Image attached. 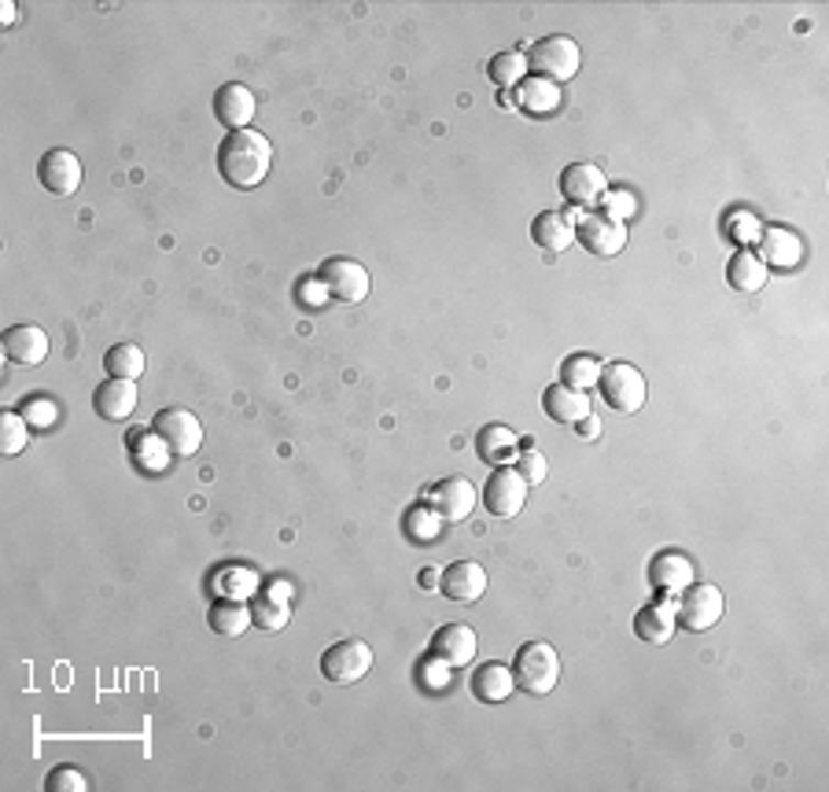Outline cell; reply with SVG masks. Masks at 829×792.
Returning a JSON list of instances; mask_svg holds the SVG:
<instances>
[{
  "mask_svg": "<svg viewBox=\"0 0 829 792\" xmlns=\"http://www.w3.org/2000/svg\"><path fill=\"white\" fill-rule=\"evenodd\" d=\"M0 346H4V358L12 365L34 369L48 358V336L37 329V324H12L0 336Z\"/></svg>",
  "mask_w": 829,
  "mask_h": 792,
  "instance_id": "9a60e30c",
  "label": "cell"
},
{
  "mask_svg": "<svg viewBox=\"0 0 829 792\" xmlns=\"http://www.w3.org/2000/svg\"><path fill=\"white\" fill-rule=\"evenodd\" d=\"M597 391H601L605 406L616 409V414H638V409L645 406L649 384L631 362H612V365H601Z\"/></svg>",
  "mask_w": 829,
  "mask_h": 792,
  "instance_id": "5b68a950",
  "label": "cell"
},
{
  "mask_svg": "<svg viewBox=\"0 0 829 792\" xmlns=\"http://www.w3.org/2000/svg\"><path fill=\"white\" fill-rule=\"evenodd\" d=\"M605 204H612V210H623V218H627V215H631V210H634L631 196H612V193H608V196H605ZM612 210H605V215H612Z\"/></svg>",
  "mask_w": 829,
  "mask_h": 792,
  "instance_id": "74e56055",
  "label": "cell"
},
{
  "mask_svg": "<svg viewBox=\"0 0 829 792\" xmlns=\"http://www.w3.org/2000/svg\"><path fill=\"white\" fill-rule=\"evenodd\" d=\"M531 240L542 251H553V255H561V251L572 248L575 226H572L568 215H561V210H542V215L531 221Z\"/></svg>",
  "mask_w": 829,
  "mask_h": 792,
  "instance_id": "7402d4cb",
  "label": "cell"
},
{
  "mask_svg": "<svg viewBox=\"0 0 829 792\" xmlns=\"http://www.w3.org/2000/svg\"><path fill=\"white\" fill-rule=\"evenodd\" d=\"M561 196L568 199L572 207L594 210L605 204L608 177L601 166H594V163H572V166H564V174H561Z\"/></svg>",
  "mask_w": 829,
  "mask_h": 792,
  "instance_id": "8fae6325",
  "label": "cell"
},
{
  "mask_svg": "<svg viewBox=\"0 0 829 792\" xmlns=\"http://www.w3.org/2000/svg\"><path fill=\"white\" fill-rule=\"evenodd\" d=\"M136 403H141V398H136V380H119V376H108L97 387V395H92V406H97V414L103 420H111V425H122V420H130Z\"/></svg>",
  "mask_w": 829,
  "mask_h": 792,
  "instance_id": "ac0fdd59",
  "label": "cell"
},
{
  "mask_svg": "<svg viewBox=\"0 0 829 792\" xmlns=\"http://www.w3.org/2000/svg\"><path fill=\"white\" fill-rule=\"evenodd\" d=\"M468 690L476 693V701H483V704H501L512 690H517V679H512L509 663L490 660V663H479V668H476Z\"/></svg>",
  "mask_w": 829,
  "mask_h": 792,
  "instance_id": "ffe728a7",
  "label": "cell"
},
{
  "mask_svg": "<svg viewBox=\"0 0 829 792\" xmlns=\"http://www.w3.org/2000/svg\"><path fill=\"white\" fill-rule=\"evenodd\" d=\"M103 369H108V376H119V380H141L144 351L136 343H114L111 351L103 354Z\"/></svg>",
  "mask_w": 829,
  "mask_h": 792,
  "instance_id": "f546056e",
  "label": "cell"
},
{
  "mask_svg": "<svg viewBox=\"0 0 829 792\" xmlns=\"http://www.w3.org/2000/svg\"><path fill=\"white\" fill-rule=\"evenodd\" d=\"M523 56H528V67L534 70V78H550V81H557V86L575 78L583 67V52L568 34H550V37L534 41Z\"/></svg>",
  "mask_w": 829,
  "mask_h": 792,
  "instance_id": "3957f363",
  "label": "cell"
},
{
  "mask_svg": "<svg viewBox=\"0 0 829 792\" xmlns=\"http://www.w3.org/2000/svg\"><path fill=\"white\" fill-rule=\"evenodd\" d=\"M439 575H443L439 579V590H443L450 601H457V605H476V601L487 594V572H483L476 561H457Z\"/></svg>",
  "mask_w": 829,
  "mask_h": 792,
  "instance_id": "2e32d148",
  "label": "cell"
},
{
  "mask_svg": "<svg viewBox=\"0 0 829 792\" xmlns=\"http://www.w3.org/2000/svg\"><path fill=\"white\" fill-rule=\"evenodd\" d=\"M130 450L136 453V464H141V469H155V472H159L163 469V458H166V453H170V450H166L163 447V442H159V436H155V431L152 428H141V431H133V436H130Z\"/></svg>",
  "mask_w": 829,
  "mask_h": 792,
  "instance_id": "836d02e7",
  "label": "cell"
},
{
  "mask_svg": "<svg viewBox=\"0 0 829 792\" xmlns=\"http://www.w3.org/2000/svg\"><path fill=\"white\" fill-rule=\"evenodd\" d=\"M517 472L523 475V480H528V487H539V483H545V472H550V469H545L542 453L528 442V447L517 453Z\"/></svg>",
  "mask_w": 829,
  "mask_h": 792,
  "instance_id": "e575fe53",
  "label": "cell"
},
{
  "mask_svg": "<svg viewBox=\"0 0 829 792\" xmlns=\"http://www.w3.org/2000/svg\"><path fill=\"white\" fill-rule=\"evenodd\" d=\"M675 608H671V601H660V605H645L642 612L634 616V634L645 641V646H667L671 638H675Z\"/></svg>",
  "mask_w": 829,
  "mask_h": 792,
  "instance_id": "603a6c76",
  "label": "cell"
},
{
  "mask_svg": "<svg viewBox=\"0 0 829 792\" xmlns=\"http://www.w3.org/2000/svg\"><path fill=\"white\" fill-rule=\"evenodd\" d=\"M517 450H520L517 431L506 428V425H487V428H483L479 436H476V453H479V461L495 464V469H501V464H509L512 458H517Z\"/></svg>",
  "mask_w": 829,
  "mask_h": 792,
  "instance_id": "cb8c5ba5",
  "label": "cell"
},
{
  "mask_svg": "<svg viewBox=\"0 0 829 792\" xmlns=\"http://www.w3.org/2000/svg\"><path fill=\"white\" fill-rule=\"evenodd\" d=\"M727 280L733 292H760L767 284V262L755 255V251H738L727 266Z\"/></svg>",
  "mask_w": 829,
  "mask_h": 792,
  "instance_id": "484cf974",
  "label": "cell"
},
{
  "mask_svg": "<svg viewBox=\"0 0 829 792\" xmlns=\"http://www.w3.org/2000/svg\"><path fill=\"white\" fill-rule=\"evenodd\" d=\"M251 619H255V627H262L266 634H277V630H285L288 627V619H291V605H288V597H280V594H262V597H255L251 601Z\"/></svg>",
  "mask_w": 829,
  "mask_h": 792,
  "instance_id": "f1b7e54d",
  "label": "cell"
},
{
  "mask_svg": "<svg viewBox=\"0 0 829 792\" xmlns=\"http://www.w3.org/2000/svg\"><path fill=\"white\" fill-rule=\"evenodd\" d=\"M512 679L523 693L531 696H545L557 690L561 682V657L550 641H528L520 646L517 660H512Z\"/></svg>",
  "mask_w": 829,
  "mask_h": 792,
  "instance_id": "7a4b0ae2",
  "label": "cell"
},
{
  "mask_svg": "<svg viewBox=\"0 0 829 792\" xmlns=\"http://www.w3.org/2000/svg\"><path fill=\"white\" fill-rule=\"evenodd\" d=\"M579 425H583L579 431H583L586 439H590V436L597 439V431H601V420H597V417H586V420H579Z\"/></svg>",
  "mask_w": 829,
  "mask_h": 792,
  "instance_id": "f35d334b",
  "label": "cell"
},
{
  "mask_svg": "<svg viewBox=\"0 0 829 792\" xmlns=\"http://www.w3.org/2000/svg\"><path fill=\"white\" fill-rule=\"evenodd\" d=\"M597 380H601V362L590 354H575L561 369V384H568L575 391H590Z\"/></svg>",
  "mask_w": 829,
  "mask_h": 792,
  "instance_id": "d6a6232c",
  "label": "cell"
},
{
  "mask_svg": "<svg viewBox=\"0 0 829 792\" xmlns=\"http://www.w3.org/2000/svg\"><path fill=\"white\" fill-rule=\"evenodd\" d=\"M804 248H800V237H793L789 229H767L763 232V262H771V266L778 270H793L796 262H800Z\"/></svg>",
  "mask_w": 829,
  "mask_h": 792,
  "instance_id": "83f0119b",
  "label": "cell"
},
{
  "mask_svg": "<svg viewBox=\"0 0 829 792\" xmlns=\"http://www.w3.org/2000/svg\"><path fill=\"white\" fill-rule=\"evenodd\" d=\"M0 12H4V23H12V19H15V4H4Z\"/></svg>",
  "mask_w": 829,
  "mask_h": 792,
  "instance_id": "ab89813d",
  "label": "cell"
},
{
  "mask_svg": "<svg viewBox=\"0 0 829 792\" xmlns=\"http://www.w3.org/2000/svg\"><path fill=\"white\" fill-rule=\"evenodd\" d=\"M26 442H30V425L23 420V414L4 409V414H0V453H4V458H19V453L26 450Z\"/></svg>",
  "mask_w": 829,
  "mask_h": 792,
  "instance_id": "1f68e13d",
  "label": "cell"
},
{
  "mask_svg": "<svg viewBox=\"0 0 829 792\" xmlns=\"http://www.w3.org/2000/svg\"><path fill=\"white\" fill-rule=\"evenodd\" d=\"M269 166H273L269 136L251 130V125L247 130L225 133L222 144H218V174H222L229 188H240V193L258 188L269 177Z\"/></svg>",
  "mask_w": 829,
  "mask_h": 792,
  "instance_id": "6da1fadb",
  "label": "cell"
},
{
  "mask_svg": "<svg viewBox=\"0 0 829 792\" xmlns=\"http://www.w3.org/2000/svg\"><path fill=\"white\" fill-rule=\"evenodd\" d=\"M428 505H432V513L443 524H461L476 509V487H472L465 475H446V480L435 483L432 494H428Z\"/></svg>",
  "mask_w": 829,
  "mask_h": 792,
  "instance_id": "7c38bea8",
  "label": "cell"
},
{
  "mask_svg": "<svg viewBox=\"0 0 829 792\" xmlns=\"http://www.w3.org/2000/svg\"><path fill=\"white\" fill-rule=\"evenodd\" d=\"M255 92L240 81H225L222 89L214 92V119L225 125L229 133L233 130H247V122L255 119Z\"/></svg>",
  "mask_w": 829,
  "mask_h": 792,
  "instance_id": "e0dca14e",
  "label": "cell"
},
{
  "mask_svg": "<svg viewBox=\"0 0 829 792\" xmlns=\"http://www.w3.org/2000/svg\"><path fill=\"white\" fill-rule=\"evenodd\" d=\"M318 284L324 288L329 299L347 302V306L365 302V299H369V288H373L369 270H365L362 262H354V258H324L321 270H318Z\"/></svg>",
  "mask_w": 829,
  "mask_h": 792,
  "instance_id": "52a82bcc",
  "label": "cell"
},
{
  "mask_svg": "<svg viewBox=\"0 0 829 792\" xmlns=\"http://www.w3.org/2000/svg\"><path fill=\"white\" fill-rule=\"evenodd\" d=\"M575 240H579L590 255L612 258L627 248V221L605 215V210H590V215L579 218V226H575Z\"/></svg>",
  "mask_w": 829,
  "mask_h": 792,
  "instance_id": "30bf717a",
  "label": "cell"
},
{
  "mask_svg": "<svg viewBox=\"0 0 829 792\" xmlns=\"http://www.w3.org/2000/svg\"><path fill=\"white\" fill-rule=\"evenodd\" d=\"M517 89H520V108L528 114H553L561 108V86L550 78H523Z\"/></svg>",
  "mask_w": 829,
  "mask_h": 792,
  "instance_id": "4316f807",
  "label": "cell"
},
{
  "mask_svg": "<svg viewBox=\"0 0 829 792\" xmlns=\"http://www.w3.org/2000/svg\"><path fill=\"white\" fill-rule=\"evenodd\" d=\"M528 480L509 469V464H501V469L490 472V480L483 483V505H487L490 516H498V520H512V516H520L523 502H528Z\"/></svg>",
  "mask_w": 829,
  "mask_h": 792,
  "instance_id": "9c48e42d",
  "label": "cell"
},
{
  "mask_svg": "<svg viewBox=\"0 0 829 792\" xmlns=\"http://www.w3.org/2000/svg\"><path fill=\"white\" fill-rule=\"evenodd\" d=\"M48 792H89V778L78 767H56L45 781Z\"/></svg>",
  "mask_w": 829,
  "mask_h": 792,
  "instance_id": "d590c367",
  "label": "cell"
},
{
  "mask_svg": "<svg viewBox=\"0 0 829 792\" xmlns=\"http://www.w3.org/2000/svg\"><path fill=\"white\" fill-rule=\"evenodd\" d=\"M476 649H479V638L468 623H446L432 638V660L443 663V668H468V663L476 660Z\"/></svg>",
  "mask_w": 829,
  "mask_h": 792,
  "instance_id": "4fadbf2b",
  "label": "cell"
},
{
  "mask_svg": "<svg viewBox=\"0 0 829 792\" xmlns=\"http://www.w3.org/2000/svg\"><path fill=\"white\" fill-rule=\"evenodd\" d=\"M373 671V649L362 638L335 641L321 652V674L332 685H354Z\"/></svg>",
  "mask_w": 829,
  "mask_h": 792,
  "instance_id": "ba28073f",
  "label": "cell"
},
{
  "mask_svg": "<svg viewBox=\"0 0 829 792\" xmlns=\"http://www.w3.org/2000/svg\"><path fill=\"white\" fill-rule=\"evenodd\" d=\"M207 623H211L214 634L240 638V634H247V627L255 619H251V605H244L240 597H222V601H214L211 612H207Z\"/></svg>",
  "mask_w": 829,
  "mask_h": 792,
  "instance_id": "d4e9b609",
  "label": "cell"
},
{
  "mask_svg": "<svg viewBox=\"0 0 829 792\" xmlns=\"http://www.w3.org/2000/svg\"><path fill=\"white\" fill-rule=\"evenodd\" d=\"M649 583L656 590H667V594H678V590L694 583V564H689V557L675 553V549H664L649 564Z\"/></svg>",
  "mask_w": 829,
  "mask_h": 792,
  "instance_id": "44dd1931",
  "label": "cell"
},
{
  "mask_svg": "<svg viewBox=\"0 0 829 792\" xmlns=\"http://www.w3.org/2000/svg\"><path fill=\"white\" fill-rule=\"evenodd\" d=\"M487 74H490V81H495L498 89H512V86H520V81H523V74H528V56H523L520 48H512V52H498V56L490 59Z\"/></svg>",
  "mask_w": 829,
  "mask_h": 792,
  "instance_id": "4dcf8cb0",
  "label": "cell"
},
{
  "mask_svg": "<svg viewBox=\"0 0 829 792\" xmlns=\"http://www.w3.org/2000/svg\"><path fill=\"white\" fill-rule=\"evenodd\" d=\"M37 177H41V185H45V193L75 196L81 188V158L75 152H67V147H52V152L41 155Z\"/></svg>",
  "mask_w": 829,
  "mask_h": 792,
  "instance_id": "5bb4252c",
  "label": "cell"
},
{
  "mask_svg": "<svg viewBox=\"0 0 829 792\" xmlns=\"http://www.w3.org/2000/svg\"><path fill=\"white\" fill-rule=\"evenodd\" d=\"M19 414H23V420H26L30 428H48L52 420H56V406L45 403V398H34V395H30L26 403H23V409H19Z\"/></svg>",
  "mask_w": 829,
  "mask_h": 792,
  "instance_id": "8d00e7d4",
  "label": "cell"
},
{
  "mask_svg": "<svg viewBox=\"0 0 829 792\" xmlns=\"http://www.w3.org/2000/svg\"><path fill=\"white\" fill-rule=\"evenodd\" d=\"M148 428L159 436L163 447L170 450V458H196L199 447H203V425H199V417L185 406L159 409Z\"/></svg>",
  "mask_w": 829,
  "mask_h": 792,
  "instance_id": "277c9868",
  "label": "cell"
},
{
  "mask_svg": "<svg viewBox=\"0 0 829 792\" xmlns=\"http://www.w3.org/2000/svg\"><path fill=\"white\" fill-rule=\"evenodd\" d=\"M671 605H675V619L682 623V630L700 634V630H711L722 619V608H727V601H722V590L719 586L689 583L686 590H678V601H671Z\"/></svg>",
  "mask_w": 829,
  "mask_h": 792,
  "instance_id": "8992f818",
  "label": "cell"
},
{
  "mask_svg": "<svg viewBox=\"0 0 829 792\" xmlns=\"http://www.w3.org/2000/svg\"><path fill=\"white\" fill-rule=\"evenodd\" d=\"M542 409L550 414V420H557V425H579V420L590 417V395H586V391H575L568 384H553V387H545Z\"/></svg>",
  "mask_w": 829,
  "mask_h": 792,
  "instance_id": "d6986e66",
  "label": "cell"
}]
</instances>
